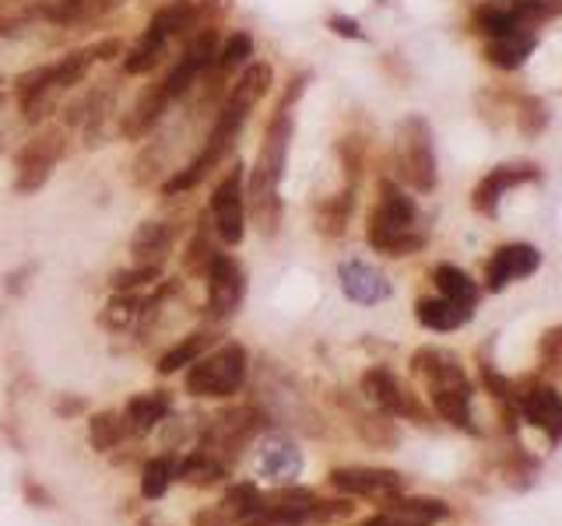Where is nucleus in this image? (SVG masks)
I'll use <instances>...</instances> for the list:
<instances>
[{
	"mask_svg": "<svg viewBox=\"0 0 562 526\" xmlns=\"http://www.w3.org/2000/svg\"><path fill=\"white\" fill-rule=\"evenodd\" d=\"M359 526H398V523H394L387 513H376L373 519H366V523H359Z\"/></svg>",
	"mask_w": 562,
	"mask_h": 526,
	"instance_id": "obj_45",
	"label": "nucleus"
},
{
	"mask_svg": "<svg viewBox=\"0 0 562 526\" xmlns=\"http://www.w3.org/2000/svg\"><path fill=\"white\" fill-rule=\"evenodd\" d=\"M165 43L169 39H159V36H152V32H144V36L138 39V46H130V54L124 57V71L134 74V78L152 74L165 57Z\"/></svg>",
	"mask_w": 562,
	"mask_h": 526,
	"instance_id": "obj_28",
	"label": "nucleus"
},
{
	"mask_svg": "<svg viewBox=\"0 0 562 526\" xmlns=\"http://www.w3.org/2000/svg\"><path fill=\"white\" fill-rule=\"evenodd\" d=\"M398 165L401 176L415 186L419 194L436 190V144H433V127L422 116H408L401 124L398 138Z\"/></svg>",
	"mask_w": 562,
	"mask_h": 526,
	"instance_id": "obj_6",
	"label": "nucleus"
},
{
	"mask_svg": "<svg viewBox=\"0 0 562 526\" xmlns=\"http://www.w3.org/2000/svg\"><path fill=\"white\" fill-rule=\"evenodd\" d=\"M250 57H254V36H250V32H236V36L219 49V57H214L211 67H214V74H219V78H229L233 71H239V67Z\"/></svg>",
	"mask_w": 562,
	"mask_h": 526,
	"instance_id": "obj_32",
	"label": "nucleus"
},
{
	"mask_svg": "<svg viewBox=\"0 0 562 526\" xmlns=\"http://www.w3.org/2000/svg\"><path fill=\"white\" fill-rule=\"evenodd\" d=\"M138 309H141V299L134 292H117L103 309V316H98V324L109 327V330H127L130 319L138 316Z\"/></svg>",
	"mask_w": 562,
	"mask_h": 526,
	"instance_id": "obj_34",
	"label": "nucleus"
},
{
	"mask_svg": "<svg viewBox=\"0 0 562 526\" xmlns=\"http://www.w3.org/2000/svg\"><path fill=\"white\" fill-rule=\"evenodd\" d=\"M338 281H341V292L355 305H379L384 299H390L387 278L379 274L376 267H370L366 260H344L338 267Z\"/></svg>",
	"mask_w": 562,
	"mask_h": 526,
	"instance_id": "obj_15",
	"label": "nucleus"
},
{
	"mask_svg": "<svg viewBox=\"0 0 562 526\" xmlns=\"http://www.w3.org/2000/svg\"><path fill=\"white\" fill-rule=\"evenodd\" d=\"M159 274H162L159 264H138L130 270H117V274H113V288H117V292H134L141 284L159 281Z\"/></svg>",
	"mask_w": 562,
	"mask_h": 526,
	"instance_id": "obj_39",
	"label": "nucleus"
},
{
	"mask_svg": "<svg viewBox=\"0 0 562 526\" xmlns=\"http://www.w3.org/2000/svg\"><path fill=\"white\" fill-rule=\"evenodd\" d=\"M475 309H465V305H457L450 299H419L415 302V319L425 327V330H436V334H450V330H460L471 319Z\"/></svg>",
	"mask_w": 562,
	"mask_h": 526,
	"instance_id": "obj_20",
	"label": "nucleus"
},
{
	"mask_svg": "<svg viewBox=\"0 0 562 526\" xmlns=\"http://www.w3.org/2000/svg\"><path fill=\"white\" fill-rule=\"evenodd\" d=\"M173 478H184L187 484L204 488V484H214V481H222V478H225V464L197 449V453L187 456V460L179 464V467H173Z\"/></svg>",
	"mask_w": 562,
	"mask_h": 526,
	"instance_id": "obj_29",
	"label": "nucleus"
},
{
	"mask_svg": "<svg viewBox=\"0 0 562 526\" xmlns=\"http://www.w3.org/2000/svg\"><path fill=\"white\" fill-rule=\"evenodd\" d=\"M300 470H303V453L292 439L271 435L268 443H264V449H260V474L264 478L292 481V478H300Z\"/></svg>",
	"mask_w": 562,
	"mask_h": 526,
	"instance_id": "obj_17",
	"label": "nucleus"
},
{
	"mask_svg": "<svg viewBox=\"0 0 562 526\" xmlns=\"http://www.w3.org/2000/svg\"><path fill=\"white\" fill-rule=\"evenodd\" d=\"M169 92H165V84H152V89H144V95L138 98V106L130 109V116L124 120V138L127 141H141L148 130H152L159 120H162V113L169 109Z\"/></svg>",
	"mask_w": 562,
	"mask_h": 526,
	"instance_id": "obj_19",
	"label": "nucleus"
},
{
	"mask_svg": "<svg viewBox=\"0 0 562 526\" xmlns=\"http://www.w3.org/2000/svg\"><path fill=\"white\" fill-rule=\"evenodd\" d=\"M211 214H214V235L225 246H239L246 235V203H243V165L229 168L225 179L214 186L211 197Z\"/></svg>",
	"mask_w": 562,
	"mask_h": 526,
	"instance_id": "obj_9",
	"label": "nucleus"
},
{
	"mask_svg": "<svg viewBox=\"0 0 562 526\" xmlns=\"http://www.w3.org/2000/svg\"><path fill=\"white\" fill-rule=\"evenodd\" d=\"M197 25H201V4H197V0H173V4H165L152 14L148 32L159 39H169L187 28H197Z\"/></svg>",
	"mask_w": 562,
	"mask_h": 526,
	"instance_id": "obj_22",
	"label": "nucleus"
},
{
	"mask_svg": "<svg viewBox=\"0 0 562 526\" xmlns=\"http://www.w3.org/2000/svg\"><path fill=\"white\" fill-rule=\"evenodd\" d=\"M169 414V394L155 389V394H141L124 407V425L127 435H148L155 425H162V418Z\"/></svg>",
	"mask_w": 562,
	"mask_h": 526,
	"instance_id": "obj_21",
	"label": "nucleus"
},
{
	"mask_svg": "<svg viewBox=\"0 0 562 526\" xmlns=\"http://www.w3.org/2000/svg\"><path fill=\"white\" fill-rule=\"evenodd\" d=\"M194 526H236V523L229 519L222 509H208V513H197Z\"/></svg>",
	"mask_w": 562,
	"mask_h": 526,
	"instance_id": "obj_44",
	"label": "nucleus"
},
{
	"mask_svg": "<svg viewBox=\"0 0 562 526\" xmlns=\"http://www.w3.org/2000/svg\"><path fill=\"white\" fill-rule=\"evenodd\" d=\"M214 257V243L208 239V222H197L194 239L187 243V270L190 274H204Z\"/></svg>",
	"mask_w": 562,
	"mask_h": 526,
	"instance_id": "obj_37",
	"label": "nucleus"
},
{
	"mask_svg": "<svg viewBox=\"0 0 562 526\" xmlns=\"http://www.w3.org/2000/svg\"><path fill=\"white\" fill-rule=\"evenodd\" d=\"M250 214H254V225L260 229V235H278L281 225V197H254L250 200Z\"/></svg>",
	"mask_w": 562,
	"mask_h": 526,
	"instance_id": "obj_38",
	"label": "nucleus"
},
{
	"mask_svg": "<svg viewBox=\"0 0 562 526\" xmlns=\"http://www.w3.org/2000/svg\"><path fill=\"white\" fill-rule=\"evenodd\" d=\"M433 284L440 288L443 299H450L457 305H465V309H475L478 299H482V288H478V281L471 274H465L460 267L454 264H440L433 267Z\"/></svg>",
	"mask_w": 562,
	"mask_h": 526,
	"instance_id": "obj_24",
	"label": "nucleus"
},
{
	"mask_svg": "<svg viewBox=\"0 0 562 526\" xmlns=\"http://www.w3.org/2000/svg\"><path fill=\"white\" fill-rule=\"evenodd\" d=\"M555 362H562V327H555L541 337V365L552 369Z\"/></svg>",
	"mask_w": 562,
	"mask_h": 526,
	"instance_id": "obj_41",
	"label": "nucleus"
},
{
	"mask_svg": "<svg viewBox=\"0 0 562 526\" xmlns=\"http://www.w3.org/2000/svg\"><path fill=\"white\" fill-rule=\"evenodd\" d=\"M517 414L524 425L538 429L552 446L562 443V394L545 383H531L517 394Z\"/></svg>",
	"mask_w": 562,
	"mask_h": 526,
	"instance_id": "obj_11",
	"label": "nucleus"
},
{
	"mask_svg": "<svg viewBox=\"0 0 562 526\" xmlns=\"http://www.w3.org/2000/svg\"><path fill=\"white\" fill-rule=\"evenodd\" d=\"M384 513L398 523V526H436L450 516V505L440 499H405V495H390L379 502Z\"/></svg>",
	"mask_w": 562,
	"mask_h": 526,
	"instance_id": "obj_16",
	"label": "nucleus"
},
{
	"mask_svg": "<svg viewBox=\"0 0 562 526\" xmlns=\"http://www.w3.org/2000/svg\"><path fill=\"white\" fill-rule=\"evenodd\" d=\"M92 63H95V60H92V49H74V54H68L63 60H57V63H49V67H46V81L54 84V89L68 92V89H74V84L85 81V74H89V67H92Z\"/></svg>",
	"mask_w": 562,
	"mask_h": 526,
	"instance_id": "obj_26",
	"label": "nucleus"
},
{
	"mask_svg": "<svg viewBox=\"0 0 562 526\" xmlns=\"http://www.w3.org/2000/svg\"><path fill=\"white\" fill-rule=\"evenodd\" d=\"M246 379V351L243 344H225L214 354H201L187 369V394L204 400L233 397Z\"/></svg>",
	"mask_w": 562,
	"mask_h": 526,
	"instance_id": "obj_4",
	"label": "nucleus"
},
{
	"mask_svg": "<svg viewBox=\"0 0 562 526\" xmlns=\"http://www.w3.org/2000/svg\"><path fill=\"white\" fill-rule=\"evenodd\" d=\"M173 484V464L169 460H148L141 474V495L144 499H162Z\"/></svg>",
	"mask_w": 562,
	"mask_h": 526,
	"instance_id": "obj_36",
	"label": "nucleus"
},
{
	"mask_svg": "<svg viewBox=\"0 0 562 526\" xmlns=\"http://www.w3.org/2000/svg\"><path fill=\"white\" fill-rule=\"evenodd\" d=\"M208 344H211V334H190V337H184V341H179L176 348H169L159 359V372H162V376H173V372H179L184 365H194L204 354Z\"/></svg>",
	"mask_w": 562,
	"mask_h": 526,
	"instance_id": "obj_30",
	"label": "nucleus"
},
{
	"mask_svg": "<svg viewBox=\"0 0 562 526\" xmlns=\"http://www.w3.org/2000/svg\"><path fill=\"white\" fill-rule=\"evenodd\" d=\"M355 186L344 183V190L327 197L317 203V214H313V222H317V232L327 235V239H338V235H344V229H349V218H352V203H355Z\"/></svg>",
	"mask_w": 562,
	"mask_h": 526,
	"instance_id": "obj_25",
	"label": "nucleus"
},
{
	"mask_svg": "<svg viewBox=\"0 0 562 526\" xmlns=\"http://www.w3.org/2000/svg\"><path fill=\"white\" fill-rule=\"evenodd\" d=\"M246 116H250V106H243V102H233V98H229L225 106H222V113L214 116V127H211V133H208V141H204V148H201V155H197V159L184 168V173H176L169 183H165V186H162V194L176 197V194L194 190V186L201 183V179L211 173V168L229 155V148L236 144L239 130H243V124H246Z\"/></svg>",
	"mask_w": 562,
	"mask_h": 526,
	"instance_id": "obj_3",
	"label": "nucleus"
},
{
	"mask_svg": "<svg viewBox=\"0 0 562 526\" xmlns=\"http://www.w3.org/2000/svg\"><path fill=\"white\" fill-rule=\"evenodd\" d=\"M176 243V225L169 222H144L138 232H134V239H130V249H134V257L141 264H159L169 257V249Z\"/></svg>",
	"mask_w": 562,
	"mask_h": 526,
	"instance_id": "obj_23",
	"label": "nucleus"
},
{
	"mask_svg": "<svg viewBox=\"0 0 562 526\" xmlns=\"http://www.w3.org/2000/svg\"><path fill=\"white\" fill-rule=\"evenodd\" d=\"M411 372L425 383L429 404H433V411L446 421V425H454L468 435L478 432L475 411H471L475 383L468 379V372L460 365L457 354L443 351V348H422L411 354Z\"/></svg>",
	"mask_w": 562,
	"mask_h": 526,
	"instance_id": "obj_1",
	"label": "nucleus"
},
{
	"mask_svg": "<svg viewBox=\"0 0 562 526\" xmlns=\"http://www.w3.org/2000/svg\"><path fill=\"white\" fill-rule=\"evenodd\" d=\"M309 516L306 513H295V509H281V505H268L264 502L254 516H246L239 526H306Z\"/></svg>",
	"mask_w": 562,
	"mask_h": 526,
	"instance_id": "obj_35",
	"label": "nucleus"
},
{
	"mask_svg": "<svg viewBox=\"0 0 562 526\" xmlns=\"http://www.w3.org/2000/svg\"><path fill=\"white\" fill-rule=\"evenodd\" d=\"M327 28L335 32V36H344V39H366V32L355 19H344V14H335V19L327 22Z\"/></svg>",
	"mask_w": 562,
	"mask_h": 526,
	"instance_id": "obj_42",
	"label": "nucleus"
},
{
	"mask_svg": "<svg viewBox=\"0 0 562 526\" xmlns=\"http://www.w3.org/2000/svg\"><path fill=\"white\" fill-rule=\"evenodd\" d=\"M330 484H335L341 495L373 499V502H384L405 491V478L398 470H379V467H338L330 470Z\"/></svg>",
	"mask_w": 562,
	"mask_h": 526,
	"instance_id": "obj_12",
	"label": "nucleus"
},
{
	"mask_svg": "<svg viewBox=\"0 0 562 526\" xmlns=\"http://www.w3.org/2000/svg\"><path fill=\"white\" fill-rule=\"evenodd\" d=\"M289 141H292V106H281L278 102V113L268 124V130H264V144H260V155L250 176V200L278 194L281 176H285V162H289Z\"/></svg>",
	"mask_w": 562,
	"mask_h": 526,
	"instance_id": "obj_5",
	"label": "nucleus"
},
{
	"mask_svg": "<svg viewBox=\"0 0 562 526\" xmlns=\"http://www.w3.org/2000/svg\"><path fill=\"white\" fill-rule=\"evenodd\" d=\"M127 439V425H124V414H113V411H103V414H95L89 421V443L98 449V453H106L113 446H120Z\"/></svg>",
	"mask_w": 562,
	"mask_h": 526,
	"instance_id": "obj_31",
	"label": "nucleus"
},
{
	"mask_svg": "<svg viewBox=\"0 0 562 526\" xmlns=\"http://www.w3.org/2000/svg\"><path fill=\"white\" fill-rule=\"evenodd\" d=\"M362 397H366L376 411L387 414V418H408V421H415V425H429V411L384 365L366 369V376H362Z\"/></svg>",
	"mask_w": 562,
	"mask_h": 526,
	"instance_id": "obj_8",
	"label": "nucleus"
},
{
	"mask_svg": "<svg viewBox=\"0 0 562 526\" xmlns=\"http://www.w3.org/2000/svg\"><path fill=\"white\" fill-rule=\"evenodd\" d=\"M425 229L419 225V208L398 183H379V200L370 214V246L384 257H411L425 246Z\"/></svg>",
	"mask_w": 562,
	"mask_h": 526,
	"instance_id": "obj_2",
	"label": "nucleus"
},
{
	"mask_svg": "<svg viewBox=\"0 0 562 526\" xmlns=\"http://www.w3.org/2000/svg\"><path fill=\"white\" fill-rule=\"evenodd\" d=\"M517 120H520V130L531 138V133H541L545 124H549V113H545V102L541 98H524L520 102V113H517Z\"/></svg>",
	"mask_w": 562,
	"mask_h": 526,
	"instance_id": "obj_40",
	"label": "nucleus"
},
{
	"mask_svg": "<svg viewBox=\"0 0 562 526\" xmlns=\"http://www.w3.org/2000/svg\"><path fill=\"white\" fill-rule=\"evenodd\" d=\"M63 155V130H46L36 133L19 155H14V190L19 194H36L54 176V168Z\"/></svg>",
	"mask_w": 562,
	"mask_h": 526,
	"instance_id": "obj_7",
	"label": "nucleus"
},
{
	"mask_svg": "<svg viewBox=\"0 0 562 526\" xmlns=\"http://www.w3.org/2000/svg\"><path fill=\"white\" fill-rule=\"evenodd\" d=\"M541 173H538V165L531 162H517V165H495L492 173L475 186L471 190V208L478 214H485V218H495L500 214V203L510 190H517V186L524 183H535Z\"/></svg>",
	"mask_w": 562,
	"mask_h": 526,
	"instance_id": "obj_13",
	"label": "nucleus"
},
{
	"mask_svg": "<svg viewBox=\"0 0 562 526\" xmlns=\"http://www.w3.org/2000/svg\"><path fill=\"white\" fill-rule=\"evenodd\" d=\"M538 46V32L535 28H520V32H510L503 39H489L485 43V60L500 71H517V67L527 63V57L535 54Z\"/></svg>",
	"mask_w": 562,
	"mask_h": 526,
	"instance_id": "obj_18",
	"label": "nucleus"
},
{
	"mask_svg": "<svg viewBox=\"0 0 562 526\" xmlns=\"http://www.w3.org/2000/svg\"><path fill=\"white\" fill-rule=\"evenodd\" d=\"M271 84H274V71H271V63H250L243 71V78L236 81V89H233V102H243V106H257V102L271 92Z\"/></svg>",
	"mask_w": 562,
	"mask_h": 526,
	"instance_id": "obj_27",
	"label": "nucleus"
},
{
	"mask_svg": "<svg viewBox=\"0 0 562 526\" xmlns=\"http://www.w3.org/2000/svg\"><path fill=\"white\" fill-rule=\"evenodd\" d=\"M204 274H208V313L214 319L233 316L243 305V295H246L243 267L229 257V253H214Z\"/></svg>",
	"mask_w": 562,
	"mask_h": 526,
	"instance_id": "obj_10",
	"label": "nucleus"
},
{
	"mask_svg": "<svg viewBox=\"0 0 562 526\" xmlns=\"http://www.w3.org/2000/svg\"><path fill=\"white\" fill-rule=\"evenodd\" d=\"M81 407H85L81 400H68V404H60V411H63V414H71V411H81Z\"/></svg>",
	"mask_w": 562,
	"mask_h": 526,
	"instance_id": "obj_46",
	"label": "nucleus"
},
{
	"mask_svg": "<svg viewBox=\"0 0 562 526\" xmlns=\"http://www.w3.org/2000/svg\"><path fill=\"white\" fill-rule=\"evenodd\" d=\"M541 267V249L531 243H506L489 257L485 264V288L489 292H503L506 284L531 278Z\"/></svg>",
	"mask_w": 562,
	"mask_h": 526,
	"instance_id": "obj_14",
	"label": "nucleus"
},
{
	"mask_svg": "<svg viewBox=\"0 0 562 526\" xmlns=\"http://www.w3.org/2000/svg\"><path fill=\"white\" fill-rule=\"evenodd\" d=\"M120 54H124L120 39H103V43L92 46V60H113V57H120Z\"/></svg>",
	"mask_w": 562,
	"mask_h": 526,
	"instance_id": "obj_43",
	"label": "nucleus"
},
{
	"mask_svg": "<svg viewBox=\"0 0 562 526\" xmlns=\"http://www.w3.org/2000/svg\"><path fill=\"white\" fill-rule=\"evenodd\" d=\"M260 505H264V495H260V491H257L254 484H233V488L225 491V499H222L219 509L239 526L246 516H254Z\"/></svg>",
	"mask_w": 562,
	"mask_h": 526,
	"instance_id": "obj_33",
	"label": "nucleus"
}]
</instances>
